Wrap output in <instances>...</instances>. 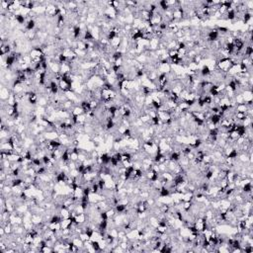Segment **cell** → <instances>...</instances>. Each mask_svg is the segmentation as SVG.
<instances>
[{
    "mask_svg": "<svg viewBox=\"0 0 253 253\" xmlns=\"http://www.w3.org/2000/svg\"><path fill=\"white\" fill-rule=\"evenodd\" d=\"M35 27H36V22L34 19H29L25 24V29L28 32H32L35 29Z\"/></svg>",
    "mask_w": 253,
    "mask_h": 253,
    "instance_id": "obj_1",
    "label": "cell"
},
{
    "mask_svg": "<svg viewBox=\"0 0 253 253\" xmlns=\"http://www.w3.org/2000/svg\"><path fill=\"white\" fill-rule=\"evenodd\" d=\"M211 73H212V70L209 66H204L202 67L201 70H200V74H201L202 77H207L209 76V75H211Z\"/></svg>",
    "mask_w": 253,
    "mask_h": 253,
    "instance_id": "obj_2",
    "label": "cell"
},
{
    "mask_svg": "<svg viewBox=\"0 0 253 253\" xmlns=\"http://www.w3.org/2000/svg\"><path fill=\"white\" fill-rule=\"evenodd\" d=\"M227 18L229 19V20H234L235 18H236V12H235V10L234 9H230V10H229V11L227 12Z\"/></svg>",
    "mask_w": 253,
    "mask_h": 253,
    "instance_id": "obj_3",
    "label": "cell"
}]
</instances>
